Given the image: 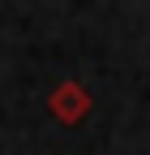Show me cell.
Wrapping results in <instances>:
<instances>
[{
    "instance_id": "1",
    "label": "cell",
    "mask_w": 150,
    "mask_h": 155,
    "mask_svg": "<svg viewBox=\"0 0 150 155\" xmlns=\"http://www.w3.org/2000/svg\"><path fill=\"white\" fill-rule=\"evenodd\" d=\"M47 104H52V116H56L60 125H77V121L90 116V104H95V99H90V91H86L82 82L69 78V82H60V86L52 91Z\"/></svg>"
}]
</instances>
